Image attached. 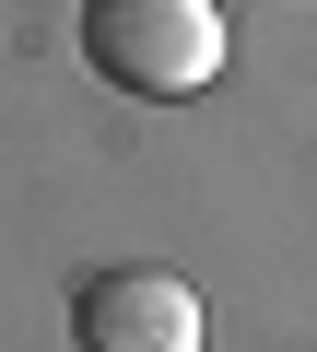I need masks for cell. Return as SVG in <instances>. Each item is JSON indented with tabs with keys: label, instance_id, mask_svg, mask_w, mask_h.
<instances>
[{
	"label": "cell",
	"instance_id": "1",
	"mask_svg": "<svg viewBox=\"0 0 317 352\" xmlns=\"http://www.w3.org/2000/svg\"><path fill=\"white\" fill-rule=\"evenodd\" d=\"M83 59L141 106H188L223 71V12L212 0H83Z\"/></svg>",
	"mask_w": 317,
	"mask_h": 352
},
{
	"label": "cell",
	"instance_id": "2",
	"mask_svg": "<svg viewBox=\"0 0 317 352\" xmlns=\"http://www.w3.org/2000/svg\"><path fill=\"white\" fill-rule=\"evenodd\" d=\"M71 340H83V352H200V294H188L177 270H153V258L94 270V282L71 294Z\"/></svg>",
	"mask_w": 317,
	"mask_h": 352
}]
</instances>
